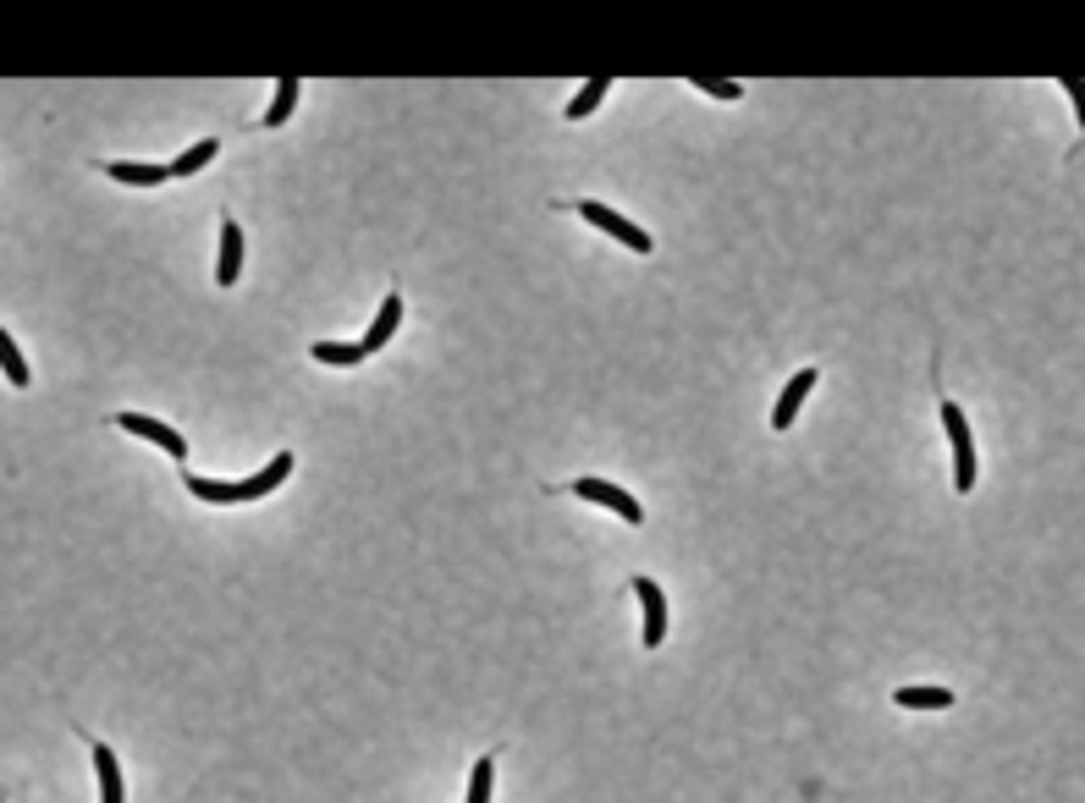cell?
<instances>
[{
    "label": "cell",
    "mask_w": 1085,
    "mask_h": 803,
    "mask_svg": "<svg viewBox=\"0 0 1085 803\" xmlns=\"http://www.w3.org/2000/svg\"><path fill=\"white\" fill-rule=\"evenodd\" d=\"M943 429H948V440H953V490L970 495V490H975V440H970L964 407L943 402Z\"/></svg>",
    "instance_id": "6da1fadb"
},
{
    "label": "cell",
    "mask_w": 1085,
    "mask_h": 803,
    "mask_svg": "<svg viewBox=\"0 0 1085 803\" xmlns=\"http://www.w3.org/2000/svg\"><path fill=\"white\" fill-rule=\"evenodd\" d=\"M578 215L590 221V226H601V231H612L618 242H628L634 253H650V231H639V226H634V221H623L618 210H607V204H596V199H584V204H578Z\"/></svg>",
    "instance_id": "7a4b0ae2"
},
{
    "label": "cell",
    "mask_w": 1085,
    "mask_h": 803,
    "mask_svg": "<svg viewBox=\"0 0 1085 803\" xmlns=\"http://www.w3.org/2000/svg\"><path fill=\"white\" fill-rule=\"evenodd\" d=\"M573 495H584V501H596V506H612L623 523H639L645 517V506L628 495V490H618V485H607V479H578L573 485Z\"/></svg>",
    "instance_id": "3957f363"
},
{
    "label": "cell",
    "mask_w": 1085,
    "mask_h": 803,
    "mask_svg": "<svg viewBox=\"0 0 1085 803\" xmlns=\"http://www.w3.org/2000/svg\"><path fill=\"white\" fill-rule=\"evenodd\" d=\"M116 424H122L127 435H144V440H154L165 457H188V440H183V435H177L172 424H160V418H144V413H122Z\"/></svg>",
    "instance_id": "277c9868"
},
{
    "label": "cell",
    "mask_w": 1085,
    "mask_h": 803,
    "mask_svg": "<svg viewBox=\"0 0 1085 803\" xmlns=\"http://www.w3.org/2000/svg\"><path fill=\"white\" fill-rule=\"evenodd\" d=\"M634 594L645 605V650H656L666 639V600H661V589L650 578H634Z\"/></svg>",
    "instance_id": "5b68a950"
},
{
    "label": "cell",
    "mask_w": 1085,
    "mask_h": 803,
    "mask_svg": "<svg viewBox=\"0 0 1085 803\" xmlns=\"http://www.w3.org/2000/svg\"><path fill=\"white\" fill-rule=\"evenodd\" d=\"M810 391H815V369H799V375L783 386V397H777V407H772V424H777V429H788V424H794V413L805 407V397H810Z\"/></svg>",
    "instance_id": "8992f818"
},
{
    "label": "cell",
    "mask_w": 1085,
    "mask_h": 803,
    "mask_svg": "<svg viewBox=\"0 0 1085 803\" xmlns=\"http://www.w3.org/2000/svg\"><path fill=\"white\" fill-rule=\"evenodd\" d=\"M237 276H242V226L226 221V226H221V264H215V281L232 287Z\"/></svg>",
    "instance_id": "52a82bcc"
},
{
    "label": "cell",
    "mask_w": 1085,
    "mask_h": 803,
    "mask_svg": "<svg viewBox=\"0 0 1085 803\" xmlns=\"http://www.w3.org/2000/svg\"><path fill=\"white\" fill-rule=\"evenodd\" d=\"M95 770H100V803H127V787H122L116 754H111L105 743H95Z\"/></svg>",
    "instance_id": "ba28073f"
},
{
    "label": "cell",
    "mask_w": 1085,
    "mask_h": 803,
    "mask_svg": "<svg viewBox=\"0 0 1085 803\" xmlns=\"http://www.w3.org/2000/svg\"><path fill=\"white\" fill-rule=\"evenodd\" d=\"M397 319H402V298H397V292H391V298H386V303H381V314H375V325H370V336H364V341H359V347H364V352H381V347H386V341H391V330H397Z\"/></svg>",
    "instance_id": "9c48e42d"
},
{
    "label": "cell",
    "mask_w": 1085,
    "mask_h": 803,
    "mask_svg": "<svg viewBox=\"0 0 1085 803\" xmlns=\"http://www.w3.org/2000/svg\"><path fill=\"white\" fill-rule=\"evenodd\" d=\"M287 474H292V452H282L276 463H265V468H260L254 479H242V501H254V495H271V490H276V485H282Z\"/></svg>",
    "instance_id": "30bf717a"
},
{
    "label": "cell",
    "mask_w": 1085,
    "mask_h": 803,
    "mask_svg": "<svg viewBox=\"0 0 1085 803\" xmlns=\"http://www.w3.org/2000/svg\"><path fill=\"white\" fill-rule=\"evenodd\" d=\"M111 176H116V183H127V188H160L165 176H172V165H133V160H116Z\"/></svg>",
    "instance_id": "8fae6325"
},
{
    "label": "cell",
    "mask_w": 1085,
    "mask_h": 803,
    "mask_svg": "<svg viewBox=\"0 0 1085 803\" xmlns=\"http://www.w3.org/2000/svg\"><path fill=\"white\" fill-rule=\"evenodd\" d=\"M314 359H320V364H337V369H353V364L370 359V352L353 347V341H314Z\"/></svg>",
    "instance_id": "7c38bea8"
},
{
    "label": "cell",
    "mask_w": 1085,
    "mask_h": 803,
    "mask_svg": "<svg viewBox=\"0 0 1085 803\" xmlns=\"http://www.w3.org/2000/svg\"><path fill=\"white\" fill-rule=\"evenodd\" d=\"M607 95H612V77H590V83L578 88V100H568V116H573V122H584V116H590V111H596Z\"/></svg>",
    "instance_id": "4fadbf2b"
},
{
    "label": "cell",
    "mask_w": 1085,
    "mask_h": 803,
    "mask_svg": "<svg viewBox=\"0 0 1085 803\" xmlns=\"http://www.w3.org/2000/svg\"><path fill=\"white\" fill-rule=\"evenodd\" d=\"M298 95H303V88H298V77L287 72L282 83H276V100H271V111H265V127H282L287 116H292V105H298Z\"/></svg>",
    "instance_id": "5bb4252c"
},
{
    "label": "cell",
    "mask_w": 1085,
    "mask_h": 803,
    "mask_svg": "<svg viewBox=\"0 0 1085 803\" xmlns=\"http://www.w3.org/2000/svg\"><path fill=\"white\" fill-rule=\"evenodd\" d=\"M893 699H898L903 710H948V704H953L948 688H898Z\"/></svg>",
    "instance_id": "9a60e30c"
},
{
    "label": "cell",
    "mask_w": 1085,
    "mask_h": 803,
    "mask_svg": "<svg viewBox=\"0 0 1085 803\" xmlns=\"http://www.w3.org/2000/svg\"><path fill=\"white\" fill-rule=\"evenodd\" d=\"M215 149H221V143H215V138H204V143H194V149H183V154H177V160H172V176H194V171H204V165H210V160H215Z\"/></svg>",
    "instance_id": "2e32d148"
},
{
    "label": "cell",
    "mask_w": 1085,
    "mask_h": 803,
    "mask_svg": "<svg viewBox=\"0 0 1085 803\" xmlns=\"http://www.w3.org/2000/svg\"><path fill=\"white\" fill-rule=\"evenodd\" d=\"M188 490L199 495V501H242V485H221V479H199V474H188Z\"/></svg>",
    "instance_id": "e0dca14e"
},
{
    "label": "cell",
    "mask_w": 1085,
    "mask_h": 803,
    "mask_svg": "<svg viewBox=\"0 0 1085 803\" xmlns=\"http://www.w3.org/2000/svg\"><path fill=\"white\" fill-rule=\"evenodd\" d=\"M0 369H7L12 386H28V364H23V352H17V341L7 330H0Z\"/></svg>",
    "instance_id": "ac0fdd59"
},
{
    "label": "cell",
    "mask_w": 1085,
    "mask_h": 803,
    "mask_svg": "<svg viewBox=\"0 0 1085 803\" xmlns=\"http://www.w3.org/2000/svg\"><path fill=\"white\" fill-rule=\"evenodd\" d=\"M490 781H496V760H474V776H469V803H490Z\"/></svg>",
    "instance_id": "d6986e66"
},
{
    "label": "cell",
    "mask_w": 1085,
    "mask_h": 803,
    "mask_svg": "<svg viewBox=\"0 0 1085 803\" xmlns=\"http://www.w3.org/2000/svg\"><path fill=\"white\" fill-rule=\"evenodd\" d=\"M695 88H706L711 100H744V88H738V83H722V77H695Z\"/></svg>",
    "instance_id": "ffe728a7"
},
{
    "label": "cell",
    "mask_w": 1085,
    "mask_h": 803,
    "mask_svg": "<svg viewBox=\"0 0 1085 803\" xmlns=\"http://www.w3.org/2000/svg\"><path fill=\"white\" fill-rule=\"evenodd\" d=\"M1063 88L1074 95V116H1080V127H1085V77H1063Z\"/></svg>",
    "instance_id": "44dd1931"
}]
</instances>
